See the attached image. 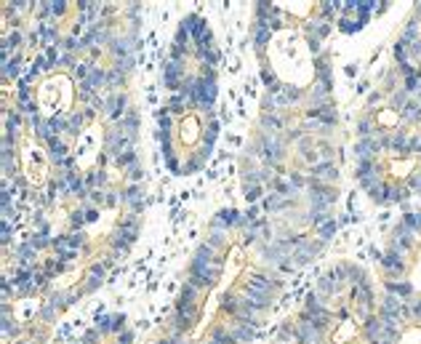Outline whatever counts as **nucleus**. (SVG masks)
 <instances>
[{
    "label": "nucleus",
    "mask_w": 421,
    "mask_h": 344,
    "mask_svg": "<svg viewBox=\"0 0 421 344\" xmlns=\"http://www.w3.org/2000/svg\"><path fill=\"white\" fill-rule=\"evenodd\" d=\"M277 8L285 11V14H291V16H298V19H304V16H309L315 11L312 3H277Z\"/></svg>",
    "instance_id": "8"
},
{
    "label": "nucleus",
    "mask_w": 421,
    "mask_h": 344,
    "mask_svg": "<svg viewBox=\"0 0 421 344\" xmlns=\"http://www.w3.org/2000/svg\"><path fill=\"white\" fill-rule=\"evenodd\" d=\"M400 344H421V331L419 328H413V331H408L403 339H400Z\"/></svg>",
    "instance_id": "10"
},
{
    "label": "nucleus",
    "mask_w": 421,
    "mask_h": 344,
    "mask_svg": "<svg viewBox=\"0 0 421 344\" xmlns=\"http://www.w3.org/2000/svg\"><path fill=\"white\" fill-rule=\"evenodd\" d=\"M101 149V125L91 123L75 142V160H77V169H91L99 158Z\"/></svg>",
    "instance_id": "5"
},
{
    "label": "nucleus",
    "mask_w": 421,
    "mask_h": 344,
    "mask_svg": "<svg viewBox=\"0 0 421 344\" xmlns=\"http://www.w3.org/2000/svg\"><path fill=\"white\" fill-rule=\"evenodd\" d=\"M357 336H360V323L357 320H342L331 331V342L333 344H352Z\"/></svg>",
    "instance_id": "7"
},
{
    "label": "nucleus",
    "mask_w": 421,
    "mask_h": 344,
    "mask_svg": "<svg viewBox=\"0 0 421 344\" xmlns=\"http://www.w3.org/2000/svg\"><path fill=\"white\" fill-rule=\"evenodd\" d=\"M75 101V83L73 77L56 73L49 75L40 86H38V104L46 115H56V112H67Z\"/></svg>",
    "instance_id": "2"
},
{
    "label": "nucleus",
    "mask_w": 421,
    "mask_h": 344,
    "mask_svg": "<svg viewBox=\"0 0 421 344\" xmlns=\"http://www.w3.org/2000/svg\"><path fill=\"white\" fill-rule=\"evenodd\" d=\"M22 171L32 187H43L49 179V155L46 149L27 139L22 147Z\"/></svg>",
    "instance_id": "4"
},
{
    "label": "nucleus",
    "mask_w": 421,
    "mask_h": 344,
    "mask_svg": "<svg viewBox=\"0 0 421 344\" xmlns=\"http://www.w3.org/2000/svg\"><path fill=\"white\" fill-rule=\"evenodd\" d=\"M379 123H384V125L397 123V115H395V112H390V110H384V112L379 115Z\"/></svg>",
    "instance_id": "11"
},
{
    "label": "nucleus",
    "mask_w": 421,
    "mask_h": 344,
    "mask_svg": "<svg viewBox=\"0 0 421 344\" xmlns=\"http://www.w3.org/2000/svg\"><path fill=\"white\" fill-rule=\"evenodd\" d=\"M416 166V160L411 158V160H405V163H392V171L397 173V176H405V171H411Z\"/></svg>",
    "instance_id": "9"
},
{
    "label": "nucleus",
    "mask_w": 421,
    "mask_h": 344,
    "mask_svg": "<svg viewBox=\"0 0 421 344\" xmlns=\"http://www.w3.org/2000/svg\"><path fill=\"white\" fill-rule=\"evenodd\" d=\"M246 267V251L240 246H232V251L227 254V265H224V275H222V283L214 288V294L208 296V310L203 312V318H200L198 328H195V336H200L203 331H205V325H208V320L214 318V310H216V304H219V296L235 283V278L243 272Z\"/></svg>",
    "instance_id": "3"
},
{
    "label": "nucleus",
    "mask_w": 421,
    "mask_h": 344,
    "mask_svg": "<svg viewBox=\"0 0 421 344\" xmlns=\"http://www.w3.org/2000/svg\"><path fill=\"white\" fill-rule=\"evenodd\" d=\"M267 59L272 64V73L288 86H309L315 77V62L307 38L296 29H280L270 38Z\"/></svg>",
    "instance_id": "1"
},
{
    "label": "nucleus",
    "mask_w": 421,
    "mask_h": 344,
    "mask_svg": "<svg viewBox=\"0 0 421 344\" xmlns=\"http://www.w3.org/2000/svg\"><path fill=\"white\" fill-rule=\"evenodd\" d=\"M200 134H203V125H200L198 115L190 112V115L179 118V139H181L184 147H195L200 142Z\"/></svg>",
    "instance_id": "6"
},
{
    "label": "nucleus",
    "mask_w": 421,
    "mask_h": 344,
    "mask_svg": "<svg viewBox=\"0 0 421 344\" xmlns=\"http://www.w3.org/2000/svg\"><path fill=\"white\" fill-rule=\"evenodd\" d=\"M416 283H421V259H419V267H416Z\"/></svg>",
    "instance_id": "12"
}]
</instances>
